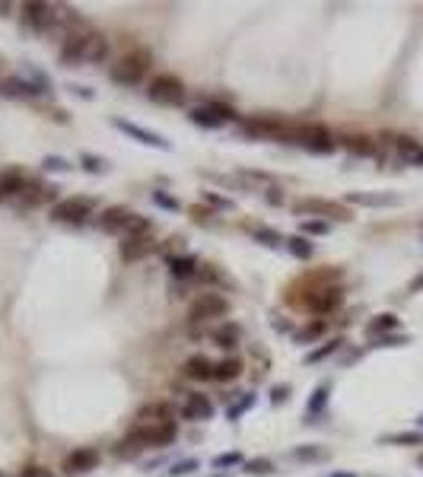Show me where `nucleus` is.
<instances>
[{"instance_id":"nucleus-1","label":"nucleus","mask_w":423,"mask_h":477,"mask_svg":"<svg viewBox=\"0 0 423 477\" xmlns=\"http://www.w3.org/2000/svg\"><path fill=\"white\" fill-rule=\"evenodd\" d=\"M64 67H80V64H99L108 58V38L102 32H92L90 26H76L64 35L58 51Z\"/></svg>"},{"instance_id":"nucleus-2","label":"nucleus","mask_w":423,"mask_h":477,"mask_svg":"<svg viewBox=\"0 0 423 477\" xmlns=\"http://www.w3.org/2000/svg\"><path fill=\"white\" fill-rule=\"evenodd\" d=\"M150 67H153V54L147 48H131L128 54H121L112 64L108 76L118 86H140L147 80V74H150Z\"/></svg>"},{"instance_id":"nucleus-3","label":"nucleus","mask_w":423,"mask_h":477,"mask_svg":"<svg viewBox=\"0 0 423 477\" xmlns=\"http://www.w3.org/2000/svg\"><path fill=\"white\" fill-rule=\"evenodd\" d=\"M287 143H296V147H306L309 153H334L338 149V140L331 137L325 124H290V134H287Z\"/></svg>"},{"instance_id":"nucleus-4","label":"nucleus","mask_w":423,"mask_h":477,"mask_svg":"<svg viewBox=\"0 0 423 477\" xmlns=\"http://www.w3.org/2000/svg\"><path fill=\"white\" fill-rule=\"evenodd\" d=\"M147 96H150V102H156V105H181L188 92H185V83H181L175 74H156V76H150V83H147Z\"/></svg>"},{"instance_id":"nucleus-5","label":"nucleus","mask_w":423,"mask_h":477,"mask_svg":"<svg viewBox=\"0 0 423 477\" xmlns=\"http://www.w3.org/2000/svg\"><path fill=\"white\" fill-rule=\"evenodd\" d=\"M239 131L245 137H255V140H280V143H287L290 124H287V121H280V118H274V115H258V118L242 121Z\"/></svg>"},{"instance_id":"nucleus-6","label":"nucleus","mask_w":423,"mask_h":477,"mask_svg":"<svg viewBox=\"0 0 423 477\" xmlns=\"http://www.w3.org/2000/svg\"><path fill=\"white\" fill-rule=\"evenodd\" d=\"M90 216H96V201L92 197H64V201H54L51 207V220L58 223H86Z\"/></svg>"},{"instance_id":"nucleus-7","label":"nucleus","mask_w":423,"mask_h":477,"mask_svg":"<svg viewBox=\"0 0 423 477\" xmlns=\"http://www.w3.org/2000/svg\"><path fill=\"white\" fill-rule=\"evenodd\" d=\"M229 312V302H226V296H219V293H201V296L191 302V309H188V321L191 325H204V321H217V318H223V315Z\"/></svg>"},{"instance_id":"nucleus-8","label":"nucleus","mask_w":423,"mask_h":477,"mask_svg":"<svg viewBox=\"0 0 423 477\" xmlns=\"http://www.w3.org/2000/svg\"><path fill=\"white\" fill-rule=\"evenodd\" d=\"M293 213H299V216H331V220H340V223L354 220V216H350V210L344 207V204H338V201H322V197H299V201L293 204Z\"/></svg>"},{"instance_id":"nucleus-9","label":"nucleus","mask_w":423,"mask_h":477,"mask_svg":"<svg viewBox=\"0 0 423 477\" xmlns=\"http://www.w3.org/2000/svg\"><path fill=\"white\" fill-rule=\"evenodd\" d=\"M134 430L144 436V442L150 448H166L179 436V423L175 420H169V423H137Z\"/></svg>"},{"instance_id":"nucleus-10","label":"nucleus","mask_w":423,"mask_h":477,"mask_svg":"<svg viewBox=\"0 0 423 477\" xmlns=\"http://www.w3.org/2000/svg\"><path fill=\"white\" fill-rule=\"evenodd\" d=\"M340 302H344V290H340V286H318V290H312L309 296H306V309L315 315L334 312Z\"/></svg>"},{"instance_id":"nucleus-11","label":"nucleus","mask_w":423,"mask_h":477,"mask_svg":"<svg viewBox=\"0 0 423 477\" xmlns=\"http://www.w3.org/2000/svg\"><path fill=\"white\" fill-rule=\"evenodd\" d=\"M48 201H54V188L45 185V181L29 179L26 181V188H23V194L16 197V210H35V207H42V204H48Z\"/></svg>"},{"instance_id":"nucleus-12","label":"nucleus","mask_w":423,"mask_h":477,"mask_svg":"<svg viewBox=\"0 0 423 477\" xmlns=\"http://www.w3.org/2000/svg\"><path fill=\"white\" fill-rule=\"evenodd\" d=\"M99 462H102L99 448L80 446V448H74V452L64 458V471H67V474H86V471H96Z\"/></svg>"},{"instance_id":"nucleus-13","label":"nucleus","mask_w":423,"mask_h":477,"mask_svg":"<svg viewBox=\"0 0 423 477\" xmlns=\"http://www.w3.org/2000/svg\"><path fill=\"white\" fill-rule=\"evenodd\" d=\"M131 220H134V210L128 207H106L102 213H99V229L102 232H112V236H124L131 226Z\"/></svg>"},{"instance_id":"nucleus-14","label":"nucleus","mask_w":423,"mask_h":477,"mask_svg":"<svg viewBox=\"0 0 423 477\" xmlns=\"http://www.w3.org/2000/svg\"><path fill=\"white\" fill-rule=\"evenodd\" d=\"M112 124L118 127V131H124L128 137H134L137 143H147V147H156V149H172L169 147V140H163L159 134H153V131H147V127L134 124V121H124V118H112Z\"/></svg>"},{"instance_id":"nucleus-15","label":"nucleus","mask_w":423,"mask_h":477,"mask_svg":"<svg viewBox=\"0 0 423 477\" xmlns=\"http://www.w3.org/2000/svg\"><path fill=\"white\" fill-rule=\"evenodd\" d=\"M179 414H181V420H210L213 417V404H210V398L207 395L191 391V395H185Z\"/></svg>"},{"instance_id":"nucleus-16","label":"nucleus","mask_w":423,"mask_h":477,"mask_svg":"<svg viewBox=\"0 0 423 477\" xmlns=\"http://www.w3.org/2000/svg\"><path fill=\"white\" fill-rule=\"evenodd\" d=\"M26 172L23 169H16V165H10V169H3L0 172V204L3 201H10V197H19L23 194V188H26Z\"/></svg>"},{"instance_id":"nucleus-17","label":"nucleus","mask_w":423,"mask_h":477,"mask_svg":"<svg viewBox=\"0 0 423 477\" xmlns=\"http://www.w3.org/2000/svg\"><path fill=\"white\" fill-rule=\"evenodd\" d=\"M153 232L150 236H131V239H121L118 245V254L124 258V261H140V258H147V254L153 252Z\"/></svg>"},{"instance_id":"nucleus-18","label":"nucleus","mask_w":423,"mask_h":477,"mask_svg":"<svg viewBox=\"0 0 423 477\" xmlns=\"http://www.w3.org/2000/svg\"><path fill=\"white\" fill-rule=\"evenodd\" d=\"M181 375L191 382H210L213 379V359H207L204 353H194L181 363Z\"/></svg>"},{"instance_id":"nucleus-19","label":"nucleus","mask_w":423,"mask_h":477,"mask_svg":"<svg viewBox=\"0 0 423 477\" xmlns=\"http://www.w3.org/2000/svg\"><path fill=\"white\" fill-rule=\"evenodd\" d=\"M166 268L175 280H191V277H197V270H201V261H197L194 254H169Z\"/></svg>"},{"instance_id":"nucleus-20","label":"nucleus","mask_w":423,"mask_h":477,"mask_svg":"<svg viewBox=\"0 0 423 477\" xmlns=\"http://www.w3.org/2000/svg\"><path fill=\"white\" fill-rule=\"evenodd\" d=\"M169 420H175V410H172V404H166V401L147 404V407L137 414V423H169Z\"/></svg>"},{"instance_id":"nucleus-21","label":"nucleus","mask_w":423,"mask_h":477,"mask_svg":"<svg viewBox=\"0 0 423 477\" xmlns=\"http://www.w3.org/2000/svg\"><path fill=\"white\" fill-rule=\"evenodd\" d=\"M242 331L235 321H223V325H217V328H210V341L217 343V347H223V350H233L235 343H239Z\"/></svg>"},{"instance_id":"nucleus-22","label":"nucleus","mask_w":423,"mask_h":477,"mask_svg":"<svg viewBox=\"0 0 423 477\" xmlns=\"http://www.w3.org/2000/svg\"><path fill=\"white\" fill-rule=\"evenodd\" d=\"M144 448H150V446L144 442V436H140L137 430H131L128 436H124V439H121L118 446H115V455H118V458H137V455L144 452Z\"/></svg>"},{"instance_id":"nucleus-23","label":"nucleus","mask_w":423,"mask_h":477,"mask_svg":"<svg viewBox=\"0 0 423 477\" xmlns=\"http://www.w3.org/2000/svg\"><path fill=\"white\" fill-rule=\"evenodd\" d=\"M347 204H360V207H388V204H398L395 194H366V191H354L347 194Z\"/></svg>"},{"instance_id":"nucleus-24","label":"nucleus","mask_w":423,"mask_h":477,"mask_svg":"<svg viewBox=\"0 0 423 477\" xmlns=\"http://www.w3.org/2000/svg\"><path fill=\"white\" fill-rule=\"evenodd\" d=\"M0 92H3V96H35L38 90L32 83L19 80V76H3V80H0Z\"/></svg>"},{"instance_id":"nucleus-25","label":"nucleus","mask_w":423,"mask_h":477,"mask_svg":"<svg viewBox=\"0 0 423 477\" xmlns=\"http://www.w3.org/2000/svg\"><path fill=\"white\" fill-rule=\"evenodd\" d=\"M242 375V363L239 359H219V363H213V379L217 382H235Z\"/></svg>"},{"instance_id":"nucleus-26","label":"nucleus","mask_w":423,"mask_h":477,"mask_svg":"<svg viewBox=\"0 0 423 477\" xmlns=\"http://www.w3.org/2000/svg\"><path fill=\"white\" fill-rule=\"evenodd\" d=\"M325 331H328V321L325 318H312L306 328L296 331V341H299V343H312V341H318V337L325 334Z\"/></svg>"},{"instance_id":"nucleus-27","label":"nucleus","mask_w":423,"mask_h":477,"mask_svg":"<svg viewBox=\"0 0 423 477\" xmlns=\"http://www.w3.org/2000/svg\"><path fill=\"white\" fill-rule=\"evenodd\" d=\"M344 147H347L350 153H356V156H372V153H376V143H372L370 137H363V134L344 137Z\"/></svg>"},{"instance_id":"nucleus-28","label":"nucleus","mask_w":423,"mask_h":477,"mask_svg":"<svg viewBox=\"0 0 423 477\" xmlns=\"http://www.w3.org/2000/svg\"><path fill=\"white\" fill-rule=\"evenodd\" d=\"M395 328H398V315H392V312L376 315V318L366 325V331H370L372 337H376V334H385V331H395Z\"/></svg>"},{"instance_id":"nucleus-29","label":"nucleus","mask_w":423,"mask_h":477,"mask_svg":"<svg viewBox=\"0 0 423 477\" xmlns=\"http://www.w3.org/2000/svg\"><path fill=\"white\" fill-rule=\"evenodd\" d=\"M251 236L261 242V245H267V248H277V245H283L287 239L280 236L277 229H267V226H251Z\"/></svg>"},{"instance_id":"nucleus-30","label":"nucleus","mask_w":423,"mask_h":477,"mask_svg":"<svg viewBox=\"0 0 423 477\" xmlns=\"http://www.w3.org/2000/svg\"><path fill=\"white\" fill-rule=\"evenodd\" d=\"M382 442H388V446H423V432H392V436H382Z\"/></svg>"},{"instance_id":"nucleus-31","label":"nucleus","mask_w":423,"mask_h":477,"mask_svg":"<svg viewBox=\"0 0 423 477\" xmlns=\"http://www.w3.org/2000/svg\"><path fill=\"white\" fill-rule=\"evenodd\" d=\"M204 108L213 115V118L219 121V124H223V121H235V112H233V108H229L226 102H217V99H207V102H204Z\"/></svg>"},{"instance_id":"nucleus-32","label":"nucleus","mask_w":423,"mask_h":477,"mask_svg":"<svg viewBox=\"0 0 423 477\" xmlns=\"http://www.w3.org/2000/svg\"><path fill=\"white\" fill-rule=\"evenodd\" d=\"M340 337H334V341H328V343H322V347H315V350L309 353V357H306V363H322V359L325 357H331V353H338L340 350Z\"/></svg>"},{"instance_id":"nucleus-33","label":"nucleus","mask_w":423,"mask_h":477,"mask_svg":"<svg viewBox=\"0 0 423 477\" xmlns=\"http://www.w3.org/2000/svg\"><path fill=\"white\" fill-rule=\"evenodd\" d=\"M287 248L296 254V258H312V242L302 236V232H299V236H290L287 239Z\"/></svg>"},{"instance_id":"nucleus-34","label":"nucleus","mask_w":423,"mask_h":477,"mask_svg":"<svg viewBox=\"0 0 423 477\" xmlns=\"http://www.w3.org/2000/svg\"><path fill=\"white\" fill-rule=\"evenodd\" d=\"M239 179H242V181H249V185H265L267 191L274 188V179L267 175V172H249V169H242V172H239Z\"/></svg>"},{"instance_id":"nucleus-35","label":"nucleus","mask_w":423,"mask_h":477,"mask_svg":"<svg viewBox=\"0 0 423 477\" xmlns=\"http://www.w3.org/2000/svg\"><path fill=\"white\" fill-rule=\"evenodd\" d=\"M242 471L245 474H271L274 464L267 458H251V462H242Z\"/></svg>"},{"instance_id":"nucleus-36","label":"nucleus","mask_w":423,"mask_h":477,"mask_svg":"<svg viewBox=\"0 0 423 477\" xmlns=\"http://www.w3.org/2000/svg\"><path fill=\"white\" fill-rule=\"evenodd\" d=\"M191 121H194V124H201V127H219V121L213 118L210 112H207L204 105H197V108H191Z\"/></svg>"},{"instance_id":"nucleus-37","label":"nucleus","mask_w":423,"mask_h":477,"mask_svg":"<svg viewBox=\"0 0 423 477\" xmlns=\"http://www.w3.org/2000/svg\"><path fill=\"white\" fill-rule=\"evenodd\" d=\"M197 280H204V284H226V277L219 274L213 264H201V270H197Z\"/></svg>"},{"instance_id":"nucleus-38","label":"nucleus","mask_w":423,"mask_h":477,"mask_svg":"<svg viewBox=\"0 0 423 477\" xmlns=\"http://www.w3.org/2000/svg\"><path fill=\"white\" fill-rule=\"evenodd\" d=\"M372 343H376V347H401V343H410V337L408 334H379Z\"/></svg>"},{"instance_id":"nucleus-39","label":"nucleus","mask_w":423,"mask_h":477,"mask_svg":"<svg viewBox=\"0 0 423 477\" xmlns=\"http://www.w3.org/2000/svg\"><path fill=\"white\" fill-rule=\"evenodd\" d=\"M328 391H331V385H318L315 388V398L309 401V414H318V410H322V404L328 401Z\"/></svg>"},{"instance_id":"nucleus-40","label":"nucleus","mask_w":423,"mask_h":477,"mask_svg":"<svg viewBox=\"0 0 423 477\" xmlns=\"http://www.w3.org/2000/svg\"><path fill=\"white\" fill-rule=\"evenodd\" d=\"M80 163H83V169H86V172H106V169H108L106 159L90 156V153H83V156H80Z\"/></svg>"},{"instance_id":"nucleus-41","label":"nucleus","mask_w":423,"mask_h":477,"mask_svg":"<svg viewBox=\"0 0 423 477\" xmlns=\"http://www.w3.org/2000/svg\"><path fill=\"white\" fill-rule=\"evenodd\" d=\"M233 464H242V455L239 452L217 455V458H213V468H233Z\"/></svg>"},{"instance_id":"nucleus-42","label":"nucleus","mask_w":423,"mask_h":477,"mask_svg":"<svg viewBox=\"0 0 423 477\" xmlns=\"http://www.w3.org/2000/svg\"><path fill=\"white\" fill-rule=\"evenodd\" d=\"M302 232H309V236H325L328 223L325 220H306V223H302Z\"/></svg>"},{"instance_id":"nucleus-43","label":"nucleus","mask_w":423,"mask_h":477,"mask_svg":"<svg viewBox=\"0 0 423 477\" xmlns=\"http://www.w3.org/2000/svg\"><path fill=\"white\" fill-rule=\"evenodd\" d=\"M42 165H45V169H51V172H67L70 169V163H67V159H60V156H45V159H42Z\"/></svg>"},{"instance_id":"nucleus-44","label":"nucleus","mask_w":423,"mask_h":477,"mask_svg":"<svg viewBox=\"0 0 423 477\" xmlns=\"http://www.w3.org/2000/svg\"><path fill=\"white\" fill-rule=\"evenodd\" d=\"M398 153H401V156H410V159H414L417 156V143L410 140V137H398Z\"/></svg>"},{"instance_id":"nucleus-45","label":"nucleus","mask_w":423,"mask_h":477,"mask_svg":"<svg viewBox=\"0 0 423 477\" xmlns=\"http://www.w3.org/2000/svg\"><path fill=\"white\" fill-rule=\"evenodd\" d=\"M153 201H156L159 207H166V210H179V201H175V197H169L166 191H153Z\"/></svg>"},{"instance_id":"nucleus-46","label":"nucleus","mask_w":423,"mask_h":477,"mask_svg":"<svg viewBox=\"0 0 423 477\" xmlns=\"http://www.w3.org/2000/svg\"><path fill=\"white\" fill-rule=\"evenodd\" d=\"M188 213L191 216H194V220H197V223H210V210H207V207H201V204H194V207H188Z\"/></svg>"},{"instance_id":"nucleus-47","label":"nucleus","mask_w":423,"mask_h":477,"mask_svg":"<svg viewBox=\"0 0 423 477\" xmlns=\"http://www.w3.org/2000/svg\"><path fill=\"white\" fill-rule=\"evenodd\" d=\"M204 201H210L213 207H223V210L233 207V201H226V197H217V194H210V191H204Z\"/></svg>"},{"instance_id":"nucleus-48","label":"nucleus","mask_w":423,"mask_h":477,"mask_svg":"<svg viewBox=\"0 0 423 477\" xmlns=\"http://www.w3.org/2000/svg\"><path fill=\"white\" fill-rule=\"evenodd\" d=\"M19 477H51V471H48V468H38V464H32V468H26Z\"/></svg>"},{"instance_id":"nucleus-49","label":"nucleus","mask_w":423,"mask_h":477,"mask_svg":"<svg viewBox=\"0 0 423 477\" xmlns=\"http://www.w3.org/2000/svg\"><path fill=\"white\" fill-rule=\"evenodd\" d=\"M296 458H322V455H325V452H322V448H296Z\"/></svg>"},{"instance_id":"nucleus-50","label":"nucleus","mask_w":423,"mask_h":477,"mask_svg":"<svg viewBox=\"0 0 423 477\" xmlns=\"http://www.w3.org/2000/svg\"><path fill=\"white\" fill-rule=\"evenodd\" d=\"M287 391H290V385H280V388H274L271 401H274V404H277V401H287Z\"/></svg>"},{"instance_id":"nucleus-51","label":"nucleus","mask_w":423,"mask_h":477,"mask_svg":"<svg viewBox=\"0 0 423 477\" xmlns=\"http://www.w3.org/2000/svg\"><path fill=\"white\" fill-rule=\"evenodd\" d=\"M191 468H194V462H181V464H175V468H172V474L181 477V474H188Z\"/></svg>"},{"instance_id":"nucleus-52","label":"nucleus","mask_w":423,"mask_h":477,"mask_svg":"<svg viewBox=\"0 0 423 477\" xmlns=\"http://www.w3.org/2000/svg\"><path fill=\"white\" fill-rule=\"evenodd\" d=\"M267 201H271V204H283V194H280V188H271V194H267Z\"/></svg>"},{"instance_id":"nucleus-53","label":"nucleus","mask_w":423,"mask_h":477,"mask_svg":"<svg viewBox=\"0 0 423 477\" xmlns=\"http://www.w3.org/2000/svg\"><path fill=\"white\" fill-rule=\"evenodd\" d=\"M410 290H423V274H420V277H417L414 284H410Z\"/></svg>"},{"instance_id":"nucleus-54","label":"nucleus","mask_w":423,"mask_h":477,"mask_svg":"<svg viewBox=\"0 0 423 477\" xmlns=\"http://www.w3.org/2000/svg\"><path fill=\"white\" fill-rule=\"evenodd\" d=\"M414 163H417V165H423V149H417V156H414Z\"/></svg>"},{"instance_id":"nucleus-55","label":"nucleus","mask_w":423,"mask_h":477,"mask_svg":"<svg viewBox=\"0 0 423 477\" xmlns=\"http://www.w3.org/2000/svg\"><path fill=\"white\" fill-rule=\"evenodd\" d=\"M331 477H356L354 471H344V474H331Z\"/></svg>"},{"instance_id":"nucleus-56","label":"nucleus","mask_w":423,"mask_h":477,"mask_svg":"<svg viewBox=\"0 0 423 477\" xmlns=\"http://www.w3.org/2000/svg\"><path fill=\"white\" fill-rule=\"evenodd\" d=\"M7 10H10L7 3H0V16H7Z\"/></svg>"},{"instance_id":"nucleus-57","label":"nucleus","mask_w":423,"mask_h":477,"mask_svg":"<svg viewBox=\"0 0 423 477\" xmlns=\"http://www.w3.org/2000/svg\"><path fill=\"white\" fill-rule=\"evenodd\" d=\"M417 464H420V468H423V452H420V455H417Z\"/></svg>"},{"instance_id":"nucleus-58","label":"nucleus","mask_w":423,"mask_h":477,"mask_svg":"<svg viewBox=\"0 0 423 477\" xmlns=\"http://www.w3.org/2000/svg\"><path fill=\"white\" fill-rule=\"evenodd\" d=\"M417 423H420V426H423V414H420V417H417Z\"/></svg>"},{"instance_id":"nucleus-59","label":"nucleus","mask_w":423,"mask_h":477,"mask_svg":"<svg viewBox=\"0 0 423 477\" xmlns=\"http://www.w3.org/2000/svg\"><path fill=\"white\" fill-rule=\"evenodd\" d=\"M0 477H7V474H0Z\"/></svg>"}]
</instances>
